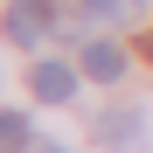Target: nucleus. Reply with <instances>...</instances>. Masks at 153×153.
Masks as SVG:
<instances>
[{"label":"nucleus","instance_id":"nucleus-7","mask_svg":"<svg viewBox=\"0 0 153 153\" xmlns=\"http://www.w3.org/2000/svg\"><path fill=\"white\" fill-rule=\"evenodd\" d=\"M28 153H63V146H28Z\"/></svg>","mask_w":153,"mask_h":153},{"label":"nucleus","instance_id":"nucleus-3","mask_svg":"<svg viewBox=\"0 0 153 153\" xmlns=\"http://www.w3.org/2000/svg\"><path fill=\"white\" fill-rule=\"evenodd\" d=\"M28 91L42 97V105H63V97L76 91V70H70V63H35V70H28Z\"/></svg>","mask_w":153,"mask_h":153},{"label":"nucleus","instance_id":"nucleus-8","mask_svg":"<svg viewBox=\"0 0 153 153\" xmlns=\"http://www.w3.org/2000/svg\"><path fill=\"white\" fill-rule=\"evenodd\" d=\"M146 56H153V28H146Z\"/></svg>","mask_w":153,"mask_h":153},{"label":"nucleus","instance_id":"nucleus-4","mask_svg":"<svg viewBox=\"0 0 153 153\" xmlns=\"http://www.w3.org/2000/svg\"><path fill=\"white\" fill-rule=\"evenodd\" d=\"M28 146H35L28 118H21V111H0V153H28Z\"/></svg>","mask_w":153,"mask_h":153},{"label":"nucleus","instance_id":"nucleus-1","mask_svg":"<svg viewBox=\"0 0 153 153\" xmlns=\"http://www.w3.org/2000/svg\"><path fill=\"white\" fill-rule=\"evenodd\" d=\"M49 28H56V0H7V42L35 49Z\"/></svg>","mask_w":153,"mask_h":153},{"label":"nucleus","instance_id":"nucleus-2","mask_svg":"<svg viewBox=\"0 0 153 153\" xmlns=\"http://www.w3.org/2000/svg\"><path fill=\"white\" fill-rule=\"evenodd\" d=\"M84 76H97V84H118V76H125V49H118L111 35H91V42H84Z\"/></svg>","mask_w":153,"mask_h":153},{"label":"nucleus","instance_id":"nucleus-5","mask_svg":"<svg viewBox=\"0 0 153 153\" xmlns=\"http://www.w3.org/2000/svg\"><path fill=\"white\" fill-rule=\"evenodd\" d=\"M125 7H132V0H76V14H84V21H105V28H111Z\"/></svg>","mask_w":153,"mask_h":153},{"label":"nucleus","instance_id":"nucleus-6","mask_svg":"<svg viewBox=\"0 0 153 153\" xmlns=\"http://www.w3.org/2000/svg\"><path fill=\"white\" fill-rule=\"evenodd\" d=\"M97 132H105V139H132V132H139V118H132V111H111Z\"/></svg>","mask_w":153,"mask_h":153}]
</instances>
